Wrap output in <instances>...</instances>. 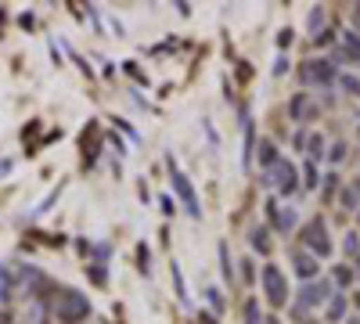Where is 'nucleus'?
Wrapping results in <instances>:
<instances>
[{
  "label": "nucleus",
  "mask_w": 360,
  "mask_h": 324,
  "mask_svg": "<svg viewBox=\"0 0 360 324\" xmlns=\"http://www.w3.org/2000/svg\"><path fill=\"white\" fill-rule=\"evenodd\" d=\"M54 313H58V320H65V324H79V320L90 317V299L83 296V292H76V288H65L62 296L54 299Z\"/></svg>",
  "instance_id": "1"
},
{
  "label": "nucleus",
  "mask_w": 360,
  "mask_h": 324,
  "mask_svg": "<svg viewBox=\"0 0 360 324\" xmlns=\"http://www.w3.org/2000/svg\"><path fill=\"white\" fill-rule=\"evenodd\" d=\"M263 292H266L270 306H285L288 303V281L281 278V271L274 267V263H266V267H263Z\"/></svg>",
  "instance_id": "2"
},
{
  "label": "nucleus",
  "mask_w": 360,
  "mask_h": 324,
  "mask_svg": "<svg viewBox=\"0 0 360 324\" xmlns=\"http://www.w3.org/2000/svg\"><path fill=\"white\" fill-rule=\"evenodd\" d=\"M263 181L270 184V188H278V191H295V166L288 162V159H278L274 166H266V176Z\"/></svg>",
  "instance_id": "3"
},
{
  "label": "nucleus",
  "mask_w": 360,
  "mask_h": 324,
  "mask_svg": "<svg viewBox=\"0 0 360 324\" xmlns=\"http://www.w3.org/2000/svg\"><path fill=\"white\" fill-rule=\"evenodd\" d=\"M303 242H307V249L317 252V256H328V252H332V238H328V227H324L321 220H310V223H307Z\"/></svg>",
  "instance_id": "4"
},
{
  "label": "nucleus",
  "mask_w": 360,
  "mask_h": 324,
  "mask_svg": "<svg viewBox=\"0 0 360 324\" xmlns=\"http://www.w3.org/2000/svg\"><path fill=\"white\" fill-rule=\"evenodd\" d=\"M324 299H328V281H307L303 292L295 296L299 310H314V306H321Z\"/></svg>",
  "instance_id": "5"
},
{
  "label": "nucleus",
  "mask_w": 360,
  "mask_h": 324,
  "mask_svg": "<svg viewBox=\"0 0 360 324\" xmlns=\"http://www.w3.org/2000/svg\"><path fill=\"white\" fill-rule=\"evenodd\" d=\"M173 188H176L180 202L188 205V213H191V216H198V198H195V191H191V184H188V176L180 173V169H173Z\"/></svg>",
  "instance_id": "6"
},
{
  "label": "nucleus",
  "mask_w": 360,
  "mask_h": 324,
  "mask_svg": "<svg viewBox=\"0 0 360 324\" xmlns=\"http://www.w3.org/2000/svg\"><path fill=\"white\" fill-rule=\"evenodd\" d=\"M292 119H299V123L317 119V105H314L307 94H295V98H292Z\"/></svg>",
  "instance_id": "7"
},
{
  "label": "nucleus",
  "mask_w": 360,
  "mask_h": 324,
  "mask_svg": "<svg viewBox=\"0 0 360 324\" xmlns=\"http://www.w3.org/2000/svg\"><path fill=\"white\" fill-rule=\"evenodd\" d=\"M303 79L307 83H317V86L332 83V65H328V62H307L303 65Z\"/></svg>",
  "instance_id": "8"
},
{
  "label": "nucleus",
  "mask_w": 360,
  "mask_h": 324,
  "mask_svg": "<svg viewBox=\"0 0 360 324\" xmlns=\"http://www.w3.org/2000/svg\"><path fill=\"white\" fill-rule=\"evenodd\" d=\"M292 263H295V274H299V278H307V281L317 274V256H310V252H295Z\"/></svg>",
  "instance_id": "9"
},
{
  "label": "nucleus",
  "mask_w": 360,
  "mask_h": 324,
  "mask_svg": "<svg viewBox=\"0 0 360 324\" xmlns=\"http://www.w3.org/2000/svg\"><path fill=\"white\" fill-rule=\"evenodd\" d=\"M342 54L349 58V62H360V33L356 29H346L342 33Z\"/></svg>",
  "instance_id": "10"
},
{
  "label": "nucleus",
  "mask_w": 360,
  "mask_h": 324,
  "mask_svg": "<svg viewBox=\"0 0 360 324\" xmlns=\"http://www.w3.org/2000/svg\"><path fill=\"white\" fill-rule=\"evenodd\" d=\"M266 209H270V216H274L278 231H292V223H295V213L292 209H281V205H274V202H270Z\"/></svg>",
  "instance_id": "11"
},
{
  "label": "nucleus",
  "mask_w": 360,
  "mask_h": 324,
  "mask_svg": "<svg viewBox=\"0 0 360 324\" xmlns=\"http://www.w3.org/2000/svg\"><path fill=\"white\" fill-rule=\"evenodd\" d=\"M11 296H15V274L0 263V303H8Z\"/></svg>",
  "instance_id": "12"
},
{
  "label": "nucleus",
  "mask_w": 360,
  "mask_h": 324,
  "mask_svg": "<svg viewBox=\"0 0 360 324\" xmlns=\"http://www.w3.org/2000/svg\"><path fill=\"white\" fill-rule=\"evenodd\" d=\"M259 159H263V166H274L278 162V152H274V144H270V141L259 144Z\"/></svg>",
  "instance_id": "13"
},
{
  "label": "nucleus",
  "mask_w": 360,
  "mask_h": 324,
  "mask_svg": "<svg viewBox=\"0 0 360 324\" xmlns=\"http://www.w3.org/2000/svg\"><path fill=\"white\" fill-rule=\"evenodd\" d=\"M342 313H346V296H335V299H332V306H328V317L339 320Z\"/></svg>",
  "instance_id": "14"
},
{
  "label": "nucleus",
  "mask_w": 360,
  "mask_h": 324,
  "mask_svg": "<svg viewBox=\"0 0 360 324\" xmlns=\"http://www.w3.org/2000/svg\"><path fill=\"white\" fill-rule=\"evenodd\" d=\"M339 83H342V91H349V94H360V79H356V76H342Z\"/></svg>",
  "instance_id": "15"
},
{
  "label": "nucleus",
  "mask_w": 360,
  "mask_h": 324,
  "mask_svg": "<svg viewBox=\"0 0 360 324\" xmlns=\"http://www.w3.org/2000/svg\"><path fill=\"white\" fill-rule=\"evenodd\" d=\"M252 245H256L259 252H270V242H266V231H256V234H252Z\"/></svg>",
  "instance_id": "16"
},
{
  "label": "nucleus",
  "mask_w": 360,
  "mask_h": 324,
  "mask_svg": "<svg viewBox=\"0 0 360 324\" xmlns=\"http://www.w3.org/2000/svg\"><path fill=\"white\" fill-rule=\"evenodd\" d=\"M321 148H324V141H321V137H310V148H307L310 159H321Z\"/></svg>",
  "instance_id": "17"
},
{
  "label": "nucleus",
  "mask_w": 360,
  "mask_h": 324,
  "mask_svg": "<svg viewBox=\"0 0 360 324\" xmlns=\"http://www.w3.org/2000/svg\"><path fill=\"white\" fill-rule=\"evenodd\" d=\"M321 25H324V11H310V29H314V37H317Z\"/></svg>",
  "instance_id": "18"
},
{
  "label": "nucleus",
  "mask_w": 360,
  "mask_h": 324,
  "mask_svg": "<svg viewBox=\"0 0 360 324\" xmlns=\"http://www.w3.org/2000/svg\"><path fill=\"white\" fill-rule=\"evenodd\" d=\"M346 252H349V256H356V252H360V242H356V234H346Z\"/></svg>",
  "instance_id": "19"
},
{
  "label": "nucleus",
  "mask_w": 360,
  "mask_h": 324,
  "mask_svg": "<svg viewBox=\"0 0 360 324\" xmlns=\"http://www.w3.org/2000/svg\"><path fill=\"white\" fill-rule=\"evenodd\" d=\"M307 188H317V166L314 162L307 166Z\"/></svg>",
  "instance_id": "20"
},
{
  "label": "nucleus",
  "mask_w": 360,
  "mask_h": 324,
  "mask_svg": "<svg viewBox=\"0 0 360 324\" xmlns=\"http://www.w3.org/2000/svg\"><path fill=\"white\" fill-rule=\"evenodd\" d=\"M335 281H342V285H349V271H346V267H339V271H335Z\"/></svg>",
  "instance_id": "21"
},
{
  "label": "nucleus",
  "mask_w": 360,
  "mask_h": 324,
  "mask_svg": "<svg viewBox=\"0 0 360 324\" xmlns=\"http://www.w3.org/2000/svg\"><path fill=\"white\" fill-rule=\"evenodd\" d=\"M0 324H11V313H4V310H0Z\"/></svg>",
  "instance_id": "22"
},
{
  "label": "nucleus",
  "mask_w": 360,
  "mask_h": 324,
  "mask_svg": "<svg viewBox=\"0 0 360 324\" xmlns=\"http://www.w3.org/2000/svg\"><path fill=\"white\" fill-rule=\"evenodd\" d=\"M349 324H360V317H353V320H349Z\"/></svg>",
  "instance_id": "23"
},
{
  "label": "nucleus",
  "mask_w": 360,
  "mask_h": 324,
  "mask_svg": "<svg viewBox=\"0 0 360 324\" xmlns=\"http://www.w3.org/2000/svg\"><path fill=\"white\" fill-rule=\"evenodd\" d=\"M356 263H360V259H356ZM356 274H360V267H356Z\"/></svg>",
  "instance_id": "24"
}]
</instances>
